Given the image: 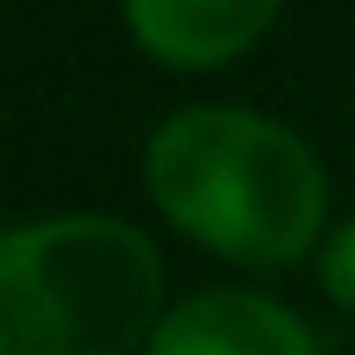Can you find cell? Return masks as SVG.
Here are the masks:
<instances>
[{
    "label": "cell",
    "mask_w": 355,
    "mask_h": 355,
    "mask_svg": "<svg viewBox=\"0 0 355 355\" xmlns=\"http://www.w3.org/2000/svg\"><path fill=\"white\" fill-rule=\"evenodd\" d=\"M144 200L193 250L225 268L287 275L331 231V168L287 119L200 100L144 137Z\"/></svg>",
    "instance_id": "1"
},
{
    "label": "cell",
    "mask_w": 355,
    "mask_h": 355,
    "mask_svg": "<svg viewBox=\"0 0 355 355\" xmlns=\"http://www.w3.org/2000/svg\"><path fill=\"white\" fill-rule=\"evenodd\" d=\"M168 262L137 218L44 212L0 231V355H144Z\"/></svg>",
    "instance_id": "2"
},
{
    "label": "cell",
    "mask_w": 355,
    "mask_h": 355,
    "mask_svg": "<svg viewBox=\"0 0 355 355\" xmlns=\"http://www.w3.org/2000/svg\"><path fill=\"white\" fill-rule=\"evenodd\" d=\"M144 355H318V331L262 287H193L162 306Z\"/></svg>",
    "instance_id": "3"
},
{
    "label": "cell",
    "mask_w": 355,
    "mask_h": 355,
    "mask_svg": "<svg viewBox=\"0 0 355 355\" xmlns=\"http://www.w3.org/2000/svg\"><path fill=\"white\" fill-rule=\"evenodd\" d=\"M287 0H119L125 37L168 75H212L250 56Z\"/></svg>",
    "instance_id": "4"
},
{
    "label": "cell",
    "mask_w": 355,
    "mask_h": 355,
    "mask_svg": "<svg viewBox=\"0 0 355 355\" xmlns=\"http://www.w3.org/2000/svg\"><path fill=\"white\" fill-rule=\"evenodd\" d=\"M312 275H318V293L355 318V212L324 231V243L312 250Z\"/></svg>",
    "instance_id": "5"
},
{
    "label": "cell",
    "mask_w": 355,
    "mask_h": 355,
    "mask_svg": "<svg viewBox=\"0 0 355 355\" xmlns=\"http://www.w3.org/2000/svg\"><path fill=\"white\" fill-rule=\"evenodd\" d=\"M0 231H6V218H0Z\"/></svg>",
    "instance_id": "6"
}]
</instances>
